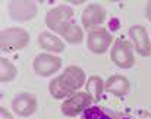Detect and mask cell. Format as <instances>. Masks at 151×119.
I'll return each instance as SVG.
<instances>
[{"instance_id":"obj_11","label":"cell","mask_w":151,"mask_h":119,"mask_svg":"<svg viewBox=\"0 0 151 119\" xmlns=\"http://www.w3.org/2000/svg\"><path fill=\"white\" fill-rule=\"evenodd\" d=\"M104 19H106V10L100 4L87 6L81 16V21H82V25L85 30H93V28L99 27L100 24L104 22Z\"/></svg>"},{"instance_id":"obj_7","label":"cell","mask_w":151,"mask_h":119,"mask_svg":"<svg viewBox=\"0 0 151 119\" xmlns=\"http://www.w3.org/2000/svg\"><path fill=\"white\" fill-rule=\"evenodd\" d=\"M113 41V37L111 34L104 30V28H97L94 31H91L88 34V38H87V46L90 49V52L96 53V55H101L104 52H107V49L110 47Z\"/></svg>"},{"instance_id":"obj_16","label":"cell","mask_w":151,"mask_h":119,"mask_svg":"<svg viewBox=\"0 0 151 119\" xmlns=\"http://www.w3.org/2000/svg\"><path fill=\"white\" fill-rule=\"evenodd\" d=\"M0 72H1V75H0L1 82H10L12 79L16 78V74H18L15 65L9 59H4V58L0 59Z\"/></svg>"},{"instance_id":"obj_4","label":"cell","mask_w":151,"mask_h":119,"mask_svg":"<svg viewBox=\"0 0 151 119\" xmlns=\"http://www.w3.org/2000/svg\"><path fill=\"white\" fill-rule=\"evenodd\" d=\"M110 58L113 60V63L122 69H129L135 65V58H134V52H132V46L126 41L119 38L111 52H110Z\"/></svg>"},{"instance_id":"obj_1","label":"cell","mask_w":151,"mask_h":119,"mask_svg":"<svg viewBox=\"0 0 151 119\" xmlns=\"http://www.w3.org/2000/svg\"><path fill=\"white\" fill-rule=\"evenodd\" d=\"M82 85H85V72L79 66H68L62 75L51 79L49 84V93L53 99H66L73 96Z\"/></svg>"},{"instance_id":"obj_5","label":"cell","mask_w":151,"mask_h":119,"mask_svg":"<svg viewBox=\"0 0 151 119\" xmlns=\"http://www.w3.org/2000/svg\"><path fill=\"white\" fill-rule=\"evenodd\" d=\"M93 97L88 93H75L73 96L68 97L66 102L60 106V110L66 116H76L82 113L85 109H88L93 103Z\"/></svg>"},{"instance_id":"obj_18","label":"cell","mask_w":151,"mask_h":119,"mask_svg":"<svg viewBox=\"0 0 151 119\" xmlns=\"http://www.w3.org/2000/svg\"><path fill=\"white\" fill-rule=\"evenodd\" d=\"M145 15H147V18L150 19V22H151V1H148L147 6H145Z\"/></svg>"},{"instance_id":"obj_9","label":"cell","mask_w":151,"mask_h":119,"mask_svg":"<svg viewBox=\"0 0 151 119\" xmlns=\"http://www.w3.org/2000/svg\"><path fill=\"white\" fill-rule=\"evenodd\" d=\"M129 35L134 40L137 52L141 56H144V58L150 56L151 43H150V38H148V34H147V30L142 25H134V27L129 28Z\"/></svg>"},{"instance_id":"obj_19","label":"cell","mask_w":151,"mask_h":119,"mask_svg":"<svg viewBox=\"0 0 151 119\" xmlns=\"http://www.w3.org/2000/svg\"><path fill=\"white\" fill-rule=\"evenodd\" d=\"M119 28V21L117 19H113L111 21V30H117Z\"/></svg>"},{"instance_id":"obj_8","label":"cell","mask_w":151,"mask_h":119,"mask_svg":"<svg viewBox=\"0 0 151 119\" xmlns=\"http://www.w3.org/2000/svg\"><path fill=\"white\" fill-rule=\"evenodd\" d=\"M7 9L15 21H28L37 15V4L34 1H10Z\"/></svg>"},{"instance_id":"obj_15","label":"cell","mask_w":151,"mask_h":119,"mask_svg":"<svg viewBox=\"0 0 151 119\" xmlns=\"http://www.w3.org/2000/svg\"><path fill=\"white\" fill-rule=\"evenodd\" d=\"M85 85H87V93L94 100H99L101 97V94H103V90H104L103 79H101L100 76H97V75H93V76L88 78V81H87Z\"/></svg>"},{"instance_id":"obj_14","label":"cell","mask_w":151,"mask_h":119,"mask_svg":"<svg viewBox=\"0 0 151 119\" xmlns=\"http://www.w3.org/2000/svg\"><path fill=\"white\" fill-rule=\"evenodd\" d=\"M38 44L41 49L51 52V53H62L65 50V44L63 41L56 37L54 34H51L49 31H44V32H40L38 35Z\"/></svg>"},{"instance_id":"obj_3","label":"cell","mask_w":151,"mask_h":119,"mask_svg":"<svg viewBox=\"0 0 151 119\" xmlns=\"http://www.w3.org/2000/svg\"><path fill=\"white\" fill-rule=\"evenodd\" d=\"M29 43V34L24 28H7L1 31V50L16 52L22 50Z\"/></svg>"},{"instance_id":"obj_13","label":"cell","mask_w":151,"mask_h":119,"mask_svg":"<svg viewBox=\"0 0 151 119\" xmlns=\"http://www.w3.org/2000/svg\"><path fill=\"white\" fill-rule=\"evenodd\" d=\"M81 119H132L131 116L113 112V110H107L101 106H90L88 109H85L81 115Z\"/></svg>"},{"instance_id":"obj_17","label":"cell","mask_w":151,"mask_h":119,"mask_svg":"<svg viewBox=\"0 0 151 119\" xmlns=\"http://www.w3.org/2000/svg\"><path fill=\"white\" fill-rule=\"evenodd\" d=\"M0 119H12V115H10L4 107H1V109H0Z\"/></svg>"},{"instance_id":"obj_2","label":"cell","mask_w":151,"mask_h":119,"mask_svg":"<svg viewBox=\"0 0 151 119\" xmlns=\"http://www.w3.org/2000/svg\"><path fill=\"white\" fill-rule=\"evenodd\" d=\"M46 25L56 34L65 37L70 28L75 25L73 21V9L68 4H60L53 7L46 15Z\"/></svg>"},{"instance_id":"obj_10","label":"cell","mask_w":151,"mask_h":119,"mask_svg":"<svg viewBox=\"0 0 151 119\" xmlns=\"http://www.w3.org/2000/svg\"><path fill=\"white\" fill-rule=\"evenodd\" d=\"M12 107H13V112L16 115H19V116H29L37 109V100H35L34 94L22 93V94L16 96L12 100Z\"/></svg>"},{"instance_id":"obj_12","label":"cell","mask_w":151,"mask_h":119,"mask_svg":"<svg viewBox=\"0 0 151 119\" xmlns=\"http://www.w3.org/2000/svg\"><path fill=\"white\" fill-rule=\"evenodd\" d=\"M104 90L113 96L123 97L129 91V81L122 76V75H111L106 82H104Z\"/></svg>"},{"instance_id":"obj_6","label":"cell","mask_w":151,"mask_h":119,"mask_svg":"<svg viewBox=\"0 0 151 119\" xmlns=\"http://www.w3.org/2000/svg\"><path fill=\"white\" fill-rule=\"evenodd\" d=\"M32 68L38 76H50L51 74L57 72L62 68V59L50 53H41L35 56Z\"/></svg>"}]
</instances>
